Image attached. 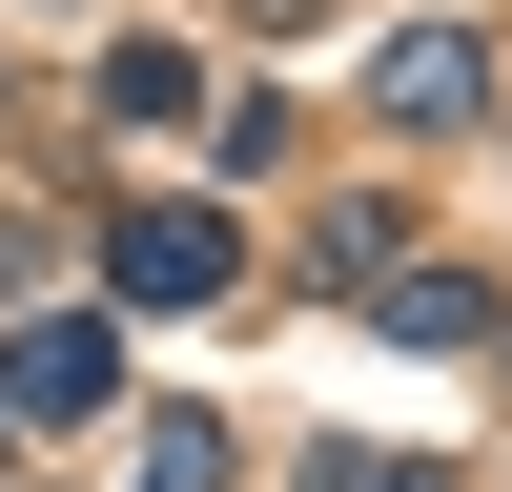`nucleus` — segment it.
<instances>
[{
    "label": "nucleus",
    "mask_w": 512,
    "mask_h": 492,
    "mask_svg": "<svg viewBox=\"0 0 512 492\" xmlns=\"http://www.w3.org/2000/svg\"><path fill=\"white\" fill-rule=\"evenodd\" d=\"M103 287H123V308H226V287H246V226H226V205H123V226H103Z\"/></svg>",
    "instance_id": "obj_1"
},
{
    "label": "nucleus",
    "mask_w": 512,
    "mask_h": 492,
    "mask_svg": "<svg viewBox=\"0 0 512 492\" xmlns=\"http://www.w3.org/2000/svg\"><path fill=\"white\" fill-rule=\"evenodd\" d=\"M0 410H41V431H62V410H123V328H103V308H21Z\"/></svg>",
    "instance_id": "obj_2"
},
{
    "label": "nucleus",
    "mask_w": 512,
    "mask_h": 492,
    "mask_svg": "<svg viewBox=\"0 0 512 492\" xmlns=\"http://www.w3.org/2000/svg\"><path fill=\"white\" fill-rule=\"evenodd\" d=\"M369 103H390V123H472V103H492V41H472V21H410L390 62H369Z\"/></svg>",
    "instance_id": "obj_3"
},
{
    "label": "nucleus",
    "mask_w": 512,
    "mask_h": 492,
    "mask_svg": "<svg viewBox=\"0 0 512 492\" xmlns=\"http://www.w3.org/2000/svg\"><path fill=\"white\" fill-rule=\"evenodd\" d=\"M369 328H390V349H492V287H472V267H390Z\"/></svg>",
    "instance_id": "obj_4"
},
{
    "label": "nucleus",
    "mask_w": 512,
    "mask_h": 492,
    "mask_svg": "<svg viewBox=\"0 0 512 492\" xmlns=\"http://www.w3.org/2000/svg\"><path fill=\"white\" fill-rule=\"evenodd\" d=\"M308 246H328V287H349V308H369V287H390V267H410V205H369V185H349V205H328V226H308Z\"/></svg>",
    "instance_id": "obj_5"
},
{
    "label": "nucleus",
    "mask_w": 512,
    "mask_h": 492,
    "mask_svg": "<svg viewBox=\"0 0 512 492\" xmlns=\"http://www.w3.org/2000/svg\"><path fill=\"white\" fill-rule=\"evenodd\" d=\"M103 103H123V123H205V62H185V41H123Z\"/></svg>",
    "instance_id": "obj_6"
},
{
    "label": "nucleus",
    "mask_w": 512,
    "mask_h": 492,
    "mask_svg": "<svg viewBox=\"0 0 512 492\" xmlns=\"http://www.w3.org/2000/svg\"><path fill=\"white\" fill-rule=\"evenodd\" d=\"M123 492H226V431H205V410H164V431L123 451Z\"/></svg>",
    "instance_id": "obj_7"
},
{
    "label": "nucleus",
    "mask_w": 512,
    "mask_h": 492,
    "mask_svg": "<svg viewBox=\"0 0 512 492\" xmlns=\"http://www.w3.org/2000/svg\"><path fill=\"white\" fill-rule=\"evenodd\" d=\"M0 472H21V410H0Z\"/></svg>",
    "instance_id": "obj_8"
},
{
    "label": "nucleus",
    "mask_w": 512,
    "mask_h": 492,
    "mask_svg": "<svg viewBox=\"0 0 512 492\" xmlns=\"http://www.w3.org/2000/svg\"><path fill=\"white\" fill-rule=\"evenodd\" d=\"M267 21H287V0H267Z\"/></svg>",
    "instance_id": "obj_9"
}]
</instances>
